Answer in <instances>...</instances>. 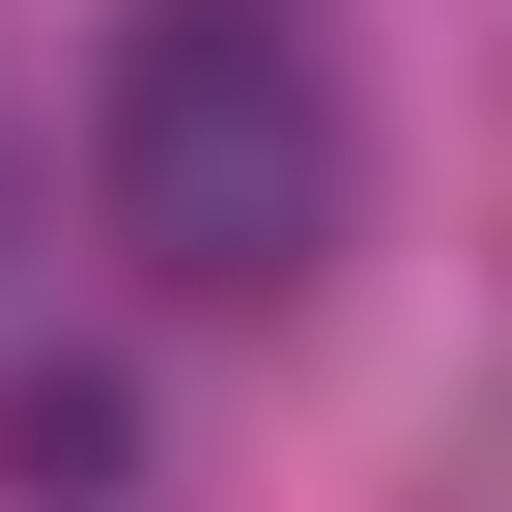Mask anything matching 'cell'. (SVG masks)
<instances>
[{"label":"cell","instance_id":"1","mask_svg":"<svg viewBox=\"0 0 512 512\" xmlns=\"http://www.w3.org/2000/svg\"><path fill=\"white\" fill-rule=\"evenodd\" d=\"M114 228H143L200 313H285L313 256L370 228L342 29H313V0H143V29H114Z\"/></svg>","mask_w":512,"mask_h":512},{"label":"cell","instance_id":"2","mask_svg":"<svg viewBox=\"0 0 512 512\" xmlns=\"http://www.w3.org/2000/svg\"><path fill=\"white\" fill-rule=\"evenodd\" d=\"M0 456H29V484H57V512H86V484H114V456H143V427H114V370H29V399H0Z\"/></svg>","mask_w":512,"mask_h":512}]
</instances>
